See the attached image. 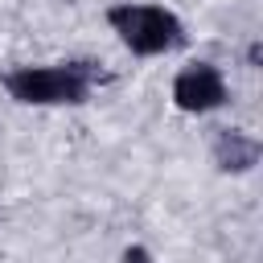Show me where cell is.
Here are the masks:
<instances>
[{"instance_id":"obj_3","label":"cell","mask_w":263,"mask_h":263,"mask_svg":"<svg viewBox=\"0 0 263 263\" xmlns=\"http://www.w3.org/2000/svg\"><path fill=\"white\" fill-rule=\"evenodd\" d=\"M173 103L185 115H210V111L226 107L230 103L226 74L214 62H189V66H181L177 78H173Z\"/></svg>"},{"instance_id":"obj_2","label":"cell","mask_w":263,"mask_h":263,"mask_svg":"<svg viewBox=\"0 0 263 263\" xmlns=\"http://www.w3.org/2000/svg\"><path fill=\"white\" fill-rule=\"evenodd\" d=\"M107 25L111 33L119 37L123 49H132L136 58H160V53H177L189 33H185V21L156 4V0H119L107 8Z\"/></svg>"},{"instance_id":"obj_5","label":"cell","mask_w":263,"mask_h":263,"mask_svg":"<svg viewBox=\"0 0 263 263\" xmlns=\"http://www.w3.org/2000/svg\"><path fill=\"white\" fill-rule=\"evenodd\" d=\"M123 263H156V259H152V251H148V247H140V242H136V247H127V251H123Z\"/></svg>"},{"instance_id":"obj_1","label":"cell","mask_w":263,"mask_h":263,"mask_svg":"<svg viewBox=\"0 0 263 263\" xmlns=\"http://www.w3.org/2000/svg\"><path fill=\"white\" fill-rule=\"evenodd\" d=\"M8 99L25 107H82L90 103L95 86L107 82V70L95 58H66V62H37L4 70Z\"/></svg>"},{"instance_id":"obj_4","label":"cell","mask_w":263,"mask_h":263,"mask_svg":"<svg viewBox=\"0 0 263 263\" xmlns=\"http://www.w3.org/2000/svg\"><path fill=\"white\" fill-rule=\"evenodd\" d=\"M210 156H214V164L222 168V173H251L255 164H259V156H263V148H259V140L251 136V132H242V127H218L214 132V140H210Z\"/></svg>"}]
</instances>
